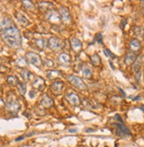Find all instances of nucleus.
<instances>
[{"mask_svg": "<svg viewBox=\"0 0 144 147\" xmlns=\"http://www.w3.org/2000/svg\"><path fill=\"white\" fill-rule=\"evenodd\" d=\"M16 19H17V20L19 22V23L22 25V26H23V27H27V26H29V20H28V19L23 15V14H22V13H16Z\"/></svg>", "mask_w": 144, "mask_h": 147, "instance_id": "nucleus-18", "label": "nucleus"}, {"mask_svg": "<svg viewBox=\"0 0 144 147\" xmlns=\"http://www.w3.org/2000/svg\"><path fill=\"white\" fill-rule=\"evenodd\" d=\"M46 19L53 24H59L61 20V16L56 10H51L46 13Z\"/></svg>", "mask_w": 144, "mask_h": 147, "instance_id": "nucleus-3", "label": "nucleus"}, {"mask_svg": "<svg viewBox=\"0 0 144 147\" xmlns=\"http://www.w3.org/2000/svg\"><path fill=\"white\" fill-rule=\"evenodd\" d=\"M69 132H77V129H69Z\"/></svg>", "mask_w": 144, "mask_h": 147, "instance_id": "nucleus-35", "label": "nucleus"}, {"mask_svg": "<svg viewBox=\"0 0 144 147\" xmlns=\"http://www.w3.org/2000/svg\"><path fill=\"white\" fill-rule=\"evenodd\" d=\"M40 105L43 107H46H46H51L54 105V101H53V99L51 98L48 95L45 94V95L43 96V98H42V99H41Z\"/></svg>", "mask_w": 144, "mask_h": 147, "instance_id": "nucleus-14", "label": "nucleus"}, {"mask_svg": "<svg viewBox=\"0 0 144 147\" xmlns=\"http://www.w3.org/2000/svg\"><path fill=\"white\" fill-rule=\"evenodd\" d=\"M29 97L30 98H34L35 97V91H30V94H29Z\"/></svg>", "mask_w": 144, "mask_h": 147, "instance_id": "nucleus-34", "label": "nucleus"}, {"mask_svg": "<svg viewBox=\"0 0 144 147\" xmlns=\"http://www.w3.org/2000/svg\"><path fill=\"white\" fill-rule=\"evenodd\" d=\"M68 80L71 82V84L75 86L76 88H77L78 90H86V83L83 82V80L80 79L79 77H77L75 76H68Z\"/></svg>", "mask_w": 144, "mask_h": 147, "instance_id": "nucleus-4", "label": "nucleus"}, {"mask_svg": "<svg viewBox=\"0 0 144 147\" xmlns=\"http://www.w3.org/2000/svg\"><path fill=\"white\" fill-rule=\"evenodd\" d=\"M64 89V83L61 81H55L51 84V90L55 95H60Z\"/></svg>", "mask_w": 144, "mask_h": 147, "instance_id": "nucleus-8", "label": "nucleus"}, {"mask_svg": "<svg viewBox=\"0 0 144 147\" xmlns=\"http://www.w3.org/2000/svg\"><path fill=\"white\" fill-rule=\"evenodd\" d=\"M13 25H14V24L12 23V20H10L9 18H7V17L3 18L2 20H1V31L5 30V28H9V27H11V26H13Z\"/></svg>", "mask_w": 144, "mask_h": 147, "instance_id": "nucleus-21", "label": "nucleus"}, {"mask_svg": "<svg viewBox=\"0 0 144 147\" xmlns=\"http://www.w3.org/2000/svg\"><path fill=\"white\" fill-rule=\"evenodd\" d=\"M17 88L20 91V93L22 94V96L25 95V93L27 91V86H26V83L22 82H19L18 84H17Z\"/></svg>", "mask_w": 144, "mask_h": 147, "instance_id": "nucleus-26", "label": "nucleus"}, {"mask_svg": "<svg viewBox=\"0 0 144 147\" xmlns=\"http://www.w3.org/2000/svg\"><path fill=\"white\" fill-rule=\"evenodd\" d=\"M94 131V129H86V132H92Z\"/></svg>", "mask_w": 144, "mask_h": 147, "instance_id": "nucleus-36", "label": "nucleus"}, {"mask_svg": "<svg viewBox=\"0 0 144 147\" xmlns=\"http://www.w3.org/2000/svg\"><path fill=\"white\" fill-rule=\"evenodd\" d=\"M58 61L60 63V66L62 67H69L71 63V59H70V56L67 53H61L59 55V58H58Z\"/></svg>", "mask_w": 144, "mask_h": 147, "instance_id": "nucleus-10", "label": "nucleus"}, {"mask_svg": "<svg viewBox=\"0 0 144 147\" xmlns=\"http://www.w3.org/2000/svg\"><path fill=\"white\" fill-rule=\"evenodd\" d=\"M22 77L23 78L24 81L26 82H29V81H34V75L33 74L29 71V70H23L22 72Z\"/></svg>", "mask_w": 144, "mask_h": 147, "instance_id": "nucleus-20", "label": "nucleus"}, {"mask_svg": "<svg viewBox=\"0 0 144 147\" xmlns=\"http://www.w3.org/2000/svg\"><path fill=\"white\" fill-rule=\"evenodd\" d=\"M71 47L73 49L74 51L78 52L81 49H82V43L81 41L77 38V37H73L71 40Z\"/></svg>", "mask_w": 144, "mask_h": 147, "instance_id": "nucleus-15", "label": "nucleus"}, {"mask_svg": "<svg viewBox=\"0 0 144 147\" xmlns=\"http://www.w3.org/2000/svg\"><path fill=\"white\" fill-rule=\"evenodd\" d=\"M22 5L24 8H26L27 10H29V11H32L35 8V5L31 1H22Z\"/></svg>", "mask_w": 144, "mask_h": 147, "instance_id": "nucleus-30", "label": "nucleus"}, {"mask_svg": "<svg viewBox=\"0 0 144 147\" xmlns=\"http://www.w3.org/2000/svg\"><path fill=\"white\" fill-rule=\"evenodd\" d=\"M53 7H54V5L49 2H41L38 4V8L41 10V11L49 12L51 10H53Z\"/></svg>", "mask_w": 144, "mask_h": 147, "instance_id": "nucleus-19", "label": "nucleus"}, {"mask_svg": "<svg viewBox=\"0 0 144 147\" xmlns=\"http://www.w3.org/2000/svg\"><path fill=\"white\" fill-rule=\"evenodd\" d=\"M104 54H105L108 58H111V59H115V58H116V56H115L114 54H113L110 51H109L108 49H105V50H104Z\"/></svg>", "mask_w": 144, "mask_h": 147, "instance_id": "nucleus-31", "label": "nucleus"}, {"mask_svg": "<svg viewBox=\"0 0 144 147\" xmlns=\"http://www.w3.org/2000/svg\"><path fill=\"white\" fill-rule=\"evenodd\" d=\"M116 127L117 129V135L118 136H131L132 133L129 130V129L126 127V126L124 125V123H116L113 124Z\"/></svg>", "mask_w": 144, "mask_h": 147, "instance_id": "nucleus-5", "label": "nucleus"}, {"mask_svg": "<svg viewBox=\"0 0 144 147\" xmlns=\"http://www.w3.org/2000/svg\"><path fill=\"white\" fill-rule=\"evenodd\" d=\"M26 59L30 65H32L36 67H40L42 65V59H41L40 56L33 51H29L26 53Z\"/></svg>", "mask_w": 144, "mask_h": 147, "instance_id": "nucleus-2", "label": "nucleus"}, {"mask_svg": "<svg viewBox=\"0 0 144 147\" xmlns=\"http://www.w3.org/2000/svg\"><path fill=\"white\" fill-rule=\"evenodd\" d=\"M91 62L92 63V65L94 66H99L101 64V58L97 53H94L91 56Z\"/></svg>", "mask_w": 144, "mask_h": 147, "instance_id": "nucleus-27", "label": "nucleus"}, {"mask_svg": "<svg viewBox=\"0 0 144 147\" xmlns=\"http://www.w3.org/2000/svg\"><path fill=\"white\" fill-rule=\"evenodd\" d=\"M66 98L67 100L71 104L73 105V106H78L80 104V98L77 95L76 93L74 92H71V93H69L66 95Z\"/></svg>", "mask_w": 144, "mask_h": 147, "instance_id": "nucleus-11", "label": "nucleus"}, {"mask_svg": "<svg viewBox=\"0 0 144 147\" xmlns=\"http://www.w3.org/2000/svg\"><path fill=\"white\" fill-rule=\"evenodd\" d=\"M136 60V56L133 52H129V53L126 54V58H125V64L126 66H130L132 64L134 63V61Z\"/></svg>", "mask_w": 144, "mask_h": 147, "instance_id": "nucleus-17", "label": "nucleus"}, {"mask_svg": "<svg viewBox=\"0 0 144 147\" xmlns=\"http://www.w3.org/2000/svg\"><path fill=\"white\" fill-rule=\"evenodd\" d=\"M46 76L49 79H55L61 76V73L58 70H50V71H47Z\"/></svg>", "mask_w": 144, "mask_h": 147, "instance_id": "nucleus-23", "label": "nucleus"}, {"mask_svg": "<svg viewBox=\"0 0 144 147\" xmlns=\"http://www.w3.org/2000/svg\"><path fill=\"white\" fill-rule=\"evenodd\" d=\"M2 38L9 46L13 48H17L20 46V44H22V37H20V31L14 25L2 31Z\"/></svg>", "mask_w": 144, "mask_h": 147, "instance_id": "nucleus-1", "label": "nucleus"}, {"mask_svg": "<svg viewBox=\"0 0 144 147\" xmlns=\"http://www.w3.org/2000/svg\"><path fill=\"white\" fill-rule=\"evenodd\" d=\"M60 14L61 16V20H63L64 23H69L71 22V15L69 11V9L66 6L60 7Z\"/></svg>", "mask_w": 144, "mask_h": 147, "instance_id": "nucleus-9", "label": "nucleus"}, {"mask_svg": "<svg viewBox=\"0 0 144 147\" xmlns=\"http://www.w3.org/2000/svg\"><path fill=\"white\" fill-rule=\"evenodd\" d=\"M96 40H97V42L99 44H102V36H101V34H98L97 36H96Z\"/></svg>", "mask_w": 144, "mask_h": 147, "instance_id": "nucleus-33", "label": "nucleus"}, {"mask_svg": "<svg viewBox=\"0 0 144 147\" xmlns=\"http://www.w3.org/2000/svg\"><path fill=\"white\" fill-rule=\"evenodd\" d=\"M143 63V56L140 55L136 58V60L132 64V70L134 73H139L141 72V67Z\"/></svg>", "mask_w": 144, "mask_h": 147, "instance_id": "nucleus-12", "label": "nucleus"}, {"mask_svg": "<svg viewBox=\"0 0 144 147\" xmlns=\"http://www.w3.org/2000/svg\"><path fill=\"white\" fill-rule=\"evenodd\" d=\"M133 34L135 35V36L140 37V38H143L144 36V30L140 26H134L133 27Z\"/></svg>", "mask_w": 144, "mask_h": 147, "instance_id": "nucleus-24", "label": "nucleus"}, {"mask_svg": "<svg viewBox=\"0 0 144 147\" xmlns=\"http://www.w3.org/2000/svg\"><path fill=\"white\" fill-rule=\"evenodd\" d=\"M106 147H108V146H106Z\"/></svg>", "mask_w": 144, "mask_h": 147, "instance_id": "nucleus-38", "label": "nucleus"}, {"mask_svg": "<svg viewBox=\"0 0 144 147\" xmlns=\"http://www.w3.org/2000/svg\"><path fill=\"white\" fill-rule=\"evenodd\" d=\"M36 45L39 50H45L46 47V41L44 38H40V39H37L35 41Z\"/></svg>", "mask_w": 144, "mask_h": 147, "instance_id": "nucleus-25", "label": "nucleus"}, {"mask_svg": "<svg viewBox=\"0 0 144 147\" xmlns=\"http://www.w3.org/2000/svg\"><path fill=\"white\" fill-rule=\"evenodd\" d=\"M46 66L49 67H53L54 66V61L50 60V59H46Z\"/></svg>", "mask_w": 144, "mask_h": 147, "instance_id": "nucleus-32", "label": "nucleus"}, {"mask_svg": "<svg viewBox=\"0 0 144 147\" xmlns=\"http://www.w3.org/2000/svg\"><path fill=\"white\" fill-rule=\"evenodd\" d=\"M48 46L54 51H59L62 47V44H61V41L59 38L52 36L48 40Z\"/></svg>", "mask_w": 144, "mask_h": 147, "instance_id": "nucleus-7", "label": "nucleus"}, {"mask_svg": "<svg viewBox=\"0 0 144 147\" xmlns=\"http://www.w3.org/2000/svg\"><path fill=\"white\" fill-rule=\"evenodd\" d=\"M141 109H142V110L144 111V107H143V106H142V107H141Z\"/></svg>", "mask_w": 144, "mask_h": 147, "instance_id": "nucleus-37", "label": "nucleus"}, {"mask_svg": "<svg viewBox=\"0 0 144 147\" xmlns=\"http://www.w3.org/2000/svg\"><path fill=\"white\" fill-rule=\"evenodd\" d=\"M16 64L18 67H24L27 66L28 64V60L25 59V58H22V57H20L16 59Z\"/></svg>", "mask_w": 144, "mask_h": 147, "instance_id": "nucleus-28", "label": "nucleus"}, {"mask_svg": "<svg viewBox=\"0 0 144 147\" xmlns=\"http://www.w3.org/2000/svg\"><path fill=\"white\" fill-rule=\"evenodd\" d=\"M32 86L35 89H37L38 90H43L45 88V81L42 77H37L33 82H32Z\"/></svg>", "mask_w": 144, "mask_h": 147, "instance_id": "nucleus-13", "label": "nucleus"}, {"mask_svg": "<svg viewBox=\"0 0 144 147\" xmlns=\"http://www.w3.org/2000/svg\"><path fill=\"white\" fill-rule=\"evenodd\" d=\"M82 75L86 78H89L92 76V69L86 64L83 65V67H82Z\"/></svg>", "mask_w": 144, "mask_h": 147, "instance_id": "nucleus-22", "label": "nucleus"}, {"mask_svg": "<svg viewBox=\"0 0 144 147\" xmlns=\"http://www.w3.org/2000/svg\"><path fill=\"white\" fill-rule=\"evenodd\" d=\"M141 42L138 39H132L130 42V49L132 51H138L141 49Z\"/></svg>", "mask_w": 144, "mask_h": 147, "instance_id": "nucleus-16", "label": "nucleus"}, {"mask_svg": "<svg viewBox=\"0 0 144 147\" xmlns=\"http://www.w3.org/2000/svg\"><path fill=\"white\" fill-rule=\"evenodd\" d=\"M6 82L10 85H14V84H18V79L14 76H10L7 77L6 79Z\"/></svg>", "mask_w": 144, "mask_h": 147, "instance_id": "nucleus-29", "label": "nucleus"}, {"mask_svg": "<svg viewBox=\"0 0 144 147\" xmlns=\"http://www.w3.org/2000/svg\"><path fill=\"white\" fill-rule=\"evenodd\" d=\"M6 109L10 112V113H16L20 111V104L14 100V99H8L7 102H6Z\"/></svg>", "mask_w": 144, "mask_h": 147, "instance_id": "nucleus-6", "label": "nucleus"}]
</instances>
